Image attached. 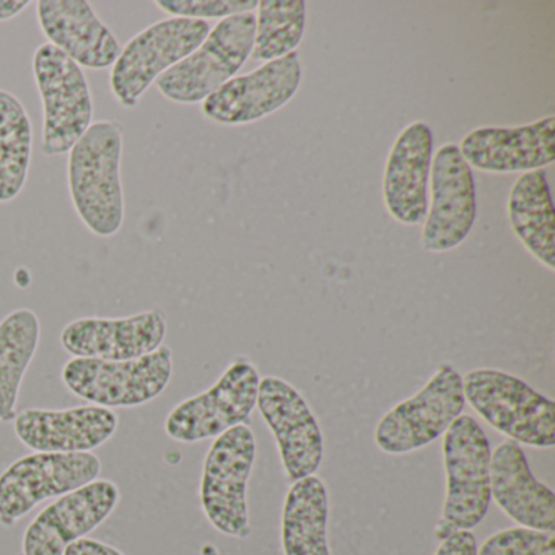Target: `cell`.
<instances>
[{
    "label": "cell",
    "mask_w": 555,
    "mask_h": 555,
    "mask_svg": "<svg viewBox=\"0 0 555 555\" xmlns=\"http://www.w3.org/2000/svg\"><path fill=\"white\" fill-rule=\"evenodd\" d=\"M122 126L96 121L69 151L67 183L77 216L93 235L108 238L125 223Z\"/></svg>",
    "instance_id": "6da1fadb"
},
{
    "label": "cell",
    "mask_w": 555,
    "mask_h": 555,
    "mask_svg": "<svg viewBox=\"0 0 555 555\" xmlns=\"http://www.w3.org/2000/svg\"><path fill=\"white\" fill-rule=\"evenodd\" d=\"M492 450L482 427L470 415H460L443 434L447 476L441 518L435 538L443 541L456 531L476 528L489 512Z\"/></svg>",
    "instance_id": "7a4b0ae2"
},
{
    "label": "cell",
    "mask_w": 555,
    "mask_h": 555,
    "mask_svg": "<svg viewBox=\"0 0 555 555\" xmlns=\"http://www.w3.org/2000/svg\"><path fill=\"white\" fill-rule=\"evenodd\" d=\"M467 404L500 434L518 444H555V402L521 378L495 369L470 370L463 378Z\"/></svg>",
    "instance_id": "3957f363"
},
{
    "label": "cell",
    "mask_w": 555,
    "mask_h": 555,
    "mask_svg": "<svg viewBox=\"0 0 555 555\" xmlns=\"http://www.w3.org/2000/svg\"><path fill=\"white\" fill-rule=\"evenodd\" d=\"M173 376V352L158 347L134 360L80 359L64 363L61 378L77 398L106 409L141 408L157 399Z\"/></svg>",
    "instance_id": "277c9868"
},
{
    "label": "cell",
    "mask_w": 555,
    "mask_h": 555,
    "mask_svg": "<svg viewBox=\"0 0 555 555\" xmlns=\"http://www.w3.org/2000/svg\"><path fill=\"white\" fill-rule=\"evenodd\" d=\"M209 31V22L173 17L139 31L121 48L109 74V89L116 102L122 108H135L152 83L191 56Z\"/></svg>",
    "instance_id": "5b68a950"
},
{
    "label": "cell",
    "mask_w": 555,
    "mask_h": 555,
    "mask_svg": "<svg viewBox=\"0 0 555 555\" xmlns=\"http://www.w3.org/2000/svg\"><path fill=\"white\" fill-rule=\"evenodd\" d=\"M255 12L223 18L199 48L157 80V90L168 102L196 105L229 82L251 56Z\"/></svg>",
    "instance_id": "8992f818"
},
{
    "label": "cell",
    "mask_w": 555,
    "mask_h": 555,
    "mask_svg": "<svg viewBox=\"0 0 555 555\" xmlns=\"http://www.w3.org/2000/svg\"><path fill=\"white\" fill-rule=\"evenodd\" d=\"M256 463V438L249 425H236L214 438L204 460L199 499L210 525L230 538L251 534L249 476Z\"/></svg>",
    "instance_id": "52a82bcc"
},
{
    "label": "cell",
    "mask_w": 555,
    "mask_h": 555,
    "mask_svg": "<svg viewBox=\"0 0 555 555\" xmlns=\"http://www.w3.org/2000/svg\"><path fill=\"white\" fill-rule=\"evenodd\" d=\"M463 376L451 363L437 372L411 398L392 405L375 428V443L383 453L405 454L427 447L463 415Z\"/></svg>",
    "instance_id": "ba28073f"
},
{
    "label": "cell",
    "mask_w": 555,
    "mask_h": 555,
    "mask_svg": "<svg viewBox=\"0 0 555 555\" xmlns=\"http://www.w3.org/2000/svg\"><path fill=\"white\" fill-rule=\"evenodd\" d=\"M34 76L43 102V142L47 157L63 155L93 125V96L82 67L50 43L34 54Z\"/></svg>",
    "instance_id": "9c48e42d"
},
{
    "label": "cell",
    "mask_w": 555,
    "mask_h": 555,
    "mask_svg": "<svg viewBox=\"0 0 555 555\" xmlns=\"http://www.w3.org/2000/svg\"><path fill=\"white\" fill-rule=\"evenodd\" d=\"M259 382L255 363L236 357L209 389L184 399L168 412L165 431L180 443H197L217 438L236 425H249Z\"/></svg>",
    "instance_id": "30bf717a"
},
{
    "label": "cell",
    "mask_w": 555,
    "mask_h": 555,
    "mask_svg": "<svg viewBox=\"0 0 555 555\" xmlns=\"http://www.w3.org/2000/svg\"><path fill=\"white\" fill-rule=\"evenodd\" d=\"M102 461L93 453H35L18 457L0 474V525L12 528L41 502L60 499L99 479Z\"/></svg>",
    "instance_id": "8fae6325"
},
{
    "label": "cell",
    "mask_w": 555,
    "mask_h": 555,
    "mask_svg": "<svg viewBox=\"0 0 555 555\" xmlns=\"http://www.w3.org/2000/svg\"><path fill=\"white\" fill-rule=\"evenodd\" d=\"M430 203L421 233L422 249L447 253L469 236L477 220V186L473 168L456 144H444L431 160Z\"/></svg>",
    "instance_id": "7c38bea8"
},
{
    "label": "cell",
    "mask_w": 555,
    "mask_h": 555,
    "mask_svg": "<svg viewBox=\"0 0 555 555\" xmlns=\"http://www.w3.org/2000/svg\"><path fill=\"white\" fill-rule=\"evenodd\" d=\"M256 408L274 435L288 482L314 476L323 461L324 438L301 392L285 379L264 376Z\"/></svg>",
    "instance_id": "4fadbf2b"
},
{
    "label": "cell",
    "mask_w": 555,
    "mask_h": 555,
    "mask_svg": "<svg viewBox=\"0 0 555 555\" xmlns=\"http://www.w3.org/2000/svg\"><path fill=\"white\" fill-rule=\"evenodd\" d=\"M301 83L297 51L262 64L245 76L233 77L203 102L204 118L220 126H245L261 121L284 108Z\"/></svg>",
    "instance_id": "5bb4252c"
},
{
    "label": "cell",
    "mask_w": 555,
    "mask_h": 555,
    "mask_svg": "<svg viewBox=\"0 0 555 555\" xmlns=\"http://www.w3.org/2000/svg\"><path fill=\"white\" fill-rule=\"evenodd\" d=\"M121 500L113 480L96 479L41 509L24 534V555H64L66 548L95 531Z\"/></svg>",
    "instance_id": "9a60e30c"
},
{
    "label": "cell",
    "mask_w": 555,
    "mask_h": 555,
    "mask_svg": "<svg viewBox=\"0 0 555 555\" xmlns=\"http://www.w3.org/2000/svg\"><path fill=\"white\" fill-rule=\"evenodd\" d=\"M470 168L482 173H529L555 162V116L515 128H477L457 145Z\"/></svg>",
    "instance_id": "2e32d148"
},
{
    "label": "cell",
    "mask_w": 555,
    "mask_h": 555,
    "mask_svg": "<svg viewBox=\"0 0 555 555\" xmlns=\"http://www.w3.org/2000/svg\"><path fill=\"white\" fill-rule=\"evenodd\" d=\"M167 337V314L160 308L125 318H79L61 333V346L80 359L134 360L155 352Z\"/></svg>",
    "instance_id": "e0dca14e"
},
{
    "label": "cell",
    "mask_w": 555,
    "mask_h": 555,
    "mask_svg": "<svg viewBox=\"0 0 555 555\" xmlns=\"http://www.w3.org/2000/svg\"><path fill=\"white\" fill-rule=\"evenodd\" d=\"M115 411L99 405L25 409L15 415L18 440L38 453H92L118 430Z\"/></svg>",
    "instance_id": "ac0fdd59"
},
{
    "label": "cell",
    "mask_w": 555,
    "mask_h": 555,
    "mask_svg": "<svg viewBox=\"0 0 555 555\" xmlns=\"http://www.w3.org/2000/svg\"><path fill=\"white\" fill-rule=\"evenodd\" d=\"M434 160V132L424 121L405 126L386 158L383 201L386 210L402 225L424 222Z\"/></svg>",
    "instance_id": "d6986e66"
},
{
    "label": "cell",
    "mask_w": 555,
    "mask_h": 555,
    "mask_svg": "<svg viewBox=\"0 0 555 555\" xmlns=\"http://www.w3.org/2000/svg\"><path fill=\"white\" fill-rule=\"evenodd\" d=\"M37 17L48 43L82 69L113 67L121 53L115 35L87 0H40Z\"/></svg>",
    "instance_id": "ffe728a7"
},
{
    "label": "cell",
    "mask_w": 555,
    "mask_h": 555,
    "mask_svg": "<svg viewBox=\"0 0 555 555\" xmlns=\"http://www.w3.org/2000/svg\"><path fill=\"white\" fill-rule=\"evenodd\" d=\"M490 496L522 528L555 532V493L539 482L518 443L502 441L490 461Z\"/></svg>",
    "instance_id": "44dd1931"
},
{
    "label": "cell",
    "mask_w": 555,
    "mask_h": 555,
    "mask_svg": "<svg viewBox=\"0 0 555 555\" xmlns=\"http://www.w3.org/2000/svg\"><path fill=\"white\" fill-rule=\"evenodd\" d=\"M509 227L526 251L555 271V212L544 170L516 178L506 203Z\"/></svg>",
    "instance_id": "7402d4cb"
},
{
    "label": "cell",
    "mask_w": 555,
    "mask_h": 555,
    "mask_svg": "<svg viewBox=\"0 0 555 555\" xmlns=\"http://www.w3.org/2000/svg\"><path fill=\"white\" fill-rule=\"evenodd\" d=\"M327 515L330 502L323 479L308 476L292 483L282 508L284 555H331Z\"/></svg>",
    "instance_id": "603a6c76"
},
{
    "label": "cell",
    "mask_w": 555,
    "mask_h": 555,
    "mask_svg": "<svg viewBox=\"0 0 555 555\" xmlns=\"http://www.w3.org/2000/svg\"><path fill=\"white\" fill-rule=\"evenodd\" d=\"M41 339L38 314L28 308L0 321V422H14L22 382L37 356Z\"/></svg>",
    "instance_id": "cb8c5ba5"
},
{
    "label": "cell",
    "mask_w": 555,
    "mask_h": 555,
    "mask_svg": "<svg viewBox=\"0 0 555 555\" xmlns=\"http://www.w3.org/2000/svg\"><path fill=\"white\" fill-rule=\"evenodd\" d=\"M34 155V125L24 103L0 89V204L24 191Z\"/></svg>",
    "instance_id": "d4e9b609"
},
{
    "label": "cell",
    "mask_w": 555,
    "mask_h": 555,
    "mask_svg": "<svg viewBox=\"0 0 555 555\" xmlns=\"http://www.w3.org/2000/svg\"><path fill=\"white\" fill-rule=\"evenodd\" d=\"M304 0H261L256 8L251 60L271 63L297 51L307 30Z\"/></svg>",
    "instance_id": "484cf974"
},
{
    "label": "cell",
    "mask_w": 555,
    "mask_h": 555,
    "mask_svg": "<svg viewBox=\"0 0 555 555\" xmlns=\"http://www.w3.org/2000/svg\"><path fill=\"white\" fill-rule=\"evenodd\" d=\"M477 555H555V534L522 526L502 529L482 542Z\"/></svg>",
    "instance_id": "4316f807"
},
{
    "label": "cell",
    "mask_w": 555,
    "mask_h": 555,
    "mask_svg": "<svg viewBox=\"0 0 555 555\" xmlns=\"http://www.w3.org/2000/svg\"><path fill=\"white\" fill-rule=\"evenodd\" d=\"M155 5L173 18L206 22L255 12L258 0H158Z\"/></svg>",
    "instance_id": "83f0119b"
},
{
    "label": "cell",
    "mask_w": 555,
    "mask_h": 555,
    "mask_svg": "<svg viewBox=\"0 0 555 555\" xmlns=\"http://www.w3.org/2000/svg\"><path fill=\"white\" fill-rule=\"evenodd\" d=\"M434 555H477V542L470 531H456L440 541Z\"/></svg>",
    "instance_id": "f1b7e54d"
},
{
    "label": "cell",
    "mask_w": 555,
    "mask_h": 555,
    "mask_svg": "<svg viewBox=\"0 0 555 555\" xmlns=\"http://www.w3.org/2000/svg\"><path fill=\"white\" fill-rule=\"evenodd\" d=\"M64 555H125L115 545L106 544L99 539L83 538L70 544Z\"/></svg>",
    "instance_id": "f546056e"
},
{
    "label": "cell",
    "mask_w": 555,
    "mask_h": 555,
    "mask_svg": "<svg viewBox=\"0 0 555 555\" xmlns=\"http://www.w3.org/2000/svg\"><path fill=\"white\" fill-rule=\"evenodd\" d=\"M28 5H30L28 0H24V2H17V0H12V2L0 0V22H8L11 21V18L17 17Z\"/></svg>",
    "instance_id": "4dcf8cb0"
},
{
    "label": "cell",
    "mask_w": 555,
    "mask_h": 555,
    "mask_svg": "<svg viewBox=\"0 0 555 555\" xmlns=\"http://www.w3.org/2000/svg\"><path fill=\"white\" fill-rule=\"evenodd\" d=\"M22 555H24V554H22Z\"/></svg>",
    "instance_id": "1f68e13d"
}]
</instances>
